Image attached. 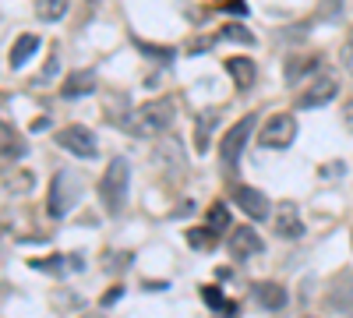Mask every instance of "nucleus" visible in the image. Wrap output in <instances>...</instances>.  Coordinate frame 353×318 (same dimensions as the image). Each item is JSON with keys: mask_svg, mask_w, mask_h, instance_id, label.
<instances>
[{"mask_svg": "<svg viewBox=\"0 0 353 318\" xmlns=\"http://www.w3.org/2000/svg\"><path fill=\"white\" fill-rule=\"evenodd\" d=\"M173 117H176V103L173 99H149V103H141L138 110H131V117H128L124 128L134 138H156V135L173 128Z\"/></svg>", "mask_w": 353, "mask_h": 318, "instance_id": "f257e3e1", "label": "nucleus"}, {"mask_svg": "<svg viewBox=\"0 0 353 318\" xmlns=\"http://www.w3.org/2000/svg\"><path fill=\"white\" fill-rule=\"evenodd\" d=\"M128 191H131V166L124 156L110 159L103 181H99V198H103V209L106 212H124L128 206Z\"/></svg>", "mask_w": 353, "mask_h": 318, "instance_id": "f03ea898", "label": "nucleus"}, {"mask_svg": "<svg viewBox=\"0 0 353 318\" xmlns=\"http://www.w3.org/2000/svg\"><path fill=\"white\" fill-rule=\"evenodd\" d=\"M78 195H81V177H78V173L57 170L53 173V184H50V216L53 219H64L74 209Z\"/></svg>", "mask_w": 353, "mask_h": 318, "instance_id": "7ed1b4c3", "label": "nucleus"}, {"mask_svg": "<svg viewBox=\"0 0 353 318\" xmlns=\"http://www.w3.org/2000/svg\"><path fill=\"white\" fill-rule=\"evenodd\" d=\"M293 138H297V121H293V113H276L261 124L258 131V146L261 149H286L293 146Z\"/></svg>", "mask_w": 353, "mask_h": 318, "instance_id": "20e7f679", "label": "nucleus"}, {"mask_svg": "<svg viewBox=\"0 0 353 318\" xmlns=\"http://www.w3.org/2000/svg\"><path fill=\"white\" fill-rule=\"evenodd\" d=\"M57 146L71 156H78V159H96L99 156V141L85 124H71L64 131H57Z\"/></svg>", "mask_w": 353, "mask_h": 318, "instance_id": "39448f33", "label": "nucleus"}, {"mask_svg": "<svg viewBox=\"0 0 353 318\" xmlns=\"http://www.w3.org/2000/svg\"><path fill=\"white\" fill-rule=\"evenodd\" d=\"M254 124H258L254 113H248V117H241L237 124H233V128L223 135V146H219L223 166H237V159H241V152H244V146H248V138H251Z\"/></svg>", "mask_w": 353, "mask_h": 318, "instance_id": "423d86ee", "label": "nucleus"}, {"mask_svg": "<svg viewBox=\"0 0 353 318\" xmlns=\"http://www.w3.org/2000/svg\"><path fill=\"white\" fill-rule=\"evenodd\" d=\"M226 248H230L233 258H254V255L265 251L261 237L254 234V226H233L230 237H226Z\"/></svg>", "mask_w": 353, "mask_h": 318, "instance_id": "0eeeda50", "label": "nucleus"}, {"mask_svg": "<svg viewBox=\"0 0 353 318\" xmlns=\"http://www.w3.org/2000/svg\"><path fill=\"white\" fill-rule=\"evenodd\" d=\"M339 96V81L336 78H318L314 85H307L304 96L297 99L301 110H321V106H329L332 99Z\"/></svg>", "mask_w": 353, "mask_h": 318, "instance_id": "6e6552de", "label": "nucleus"}, {"mask_svg": "<svg viewBox=\"0 0 353 318\" xmlns=\"http://www.w3.org/2000/svg\"><path fill=\"white\" fill-rule=\"evenodd\" d=\"M233 206L244 209L254 223H261V219H269V216H272L269 198H265L258 188H237V191H233Z\"/></svg>", "mask_w": 353, "mask_h": 318, "instance_id": "1a4fd4ad", "label": "nucleus"}, {"mask_svg": "<svg viewBox=\"0 0 353 318\" xmlns=\"http://www.w3.org/2000/svg\"><path fill=\"white\" fill-rule=\"evenodd\" d=\"M96 92V71H71L61 85V99H81V96H92Z\"/></svg>", "mask_w": 353, "mask_h": 318, "instance_id": "9d476101", "label": "nucleus"}, {"mask_svg": "<svg viewBox=\"0 0 353 318\" xmlns=\"http://www.w3.org/2000/svg\"><path fill=\"white\" fill-rule=\"evenodd\" d=\"M276 234H279V237H286V241L304 237V223H301L297 206H293V201H286V206L279 209V216H276Z\"/></svg>", "mask_w": 353, "mask_h": 318, "instance_id": "9b49d317", "label": "nucleus"}, {"mask_svg": "<svg viewBox=\"0 0 353 318\" xmlns=\"http://www.w3.org/2000/svg\"><path fill=\"white\" fill-rule=\"evenodd\" d=\"M226 74H230L233 85L244 92V89H251V85H254L258 68H254V61H248V57H230V61H226Z\"/></svg>", "mask_w": 353, "mask_h": 318, "instance_id": "f8f14e48", "label": "nucleus"}, {"mask_svg": "<svg viewBox=\"0 0 353 318\" xmlns=\"http://www.w3.org/2000/svg\"><path fill=\"white\" fill-rule=\"evenodd\" d=\"M39 46H43V39H39V36H32V32L18 36V39H14V46H11V57H8L11 68H25V64L39 53Z\"/></svg>", "mask_w": 353, "mask_h": 318, "instance_id": "ddd939ff", "label": "nucleus"}, {"mask_svg": "<svg viewBox=\"0 0 353 318\" xmlns=\"http://www.w3.org/2000/svg\"><path fill=\"white\" fill-rule=\"evenodd\" d=\"M254 301L261 304V308H269V311H279V308H286V290L279 283H254Z\"/></svg>", "mask_w": 353, "mask_h": 318, "instance_id": "4468645a", "label": "nucleus"}, {"mask_svg": "<svg viewBox=\"0 0 353 318\" xmlns=\"http://www.w3.org/2000/svg\"><path fill=\"white\" fill-rule=\"evenodd\" d=\"M219 117V110H205L201 117H198V128H194V146H198V152H205L209 149V135H212V121Z\"/></svg>", "mask_w": 353, "mask_h": 318, "instance_id": "2eb2a0df", "label": "nucleus"}, {"mask_svg": "<svg viewBox=\"0 0 353 318\" xmlns=\"http://www.w3.org/2000/svg\"><path fill=\"white\" fill-rule=\"evenodd\" d=\"M36 14L43 21H61L68 14V0H36Z\"/></svg>", "mask_w": 353, "mask_h": 318, "instance_id": "dca6fc26", "label": "nucleus"}, {"mask_svg": "<svg viewBox=\"0 0 353 318\" xmlns=\"http://www.w3.org/2000/svg\"><path fill=\"white\" fill-rule=\"evenodd\" d=\"M0 156H8V159H18L21 156V138L8 124H0Z\"/></svg>", "mask_w": 353, "mask_h": 318, "instance_id": "f3484780", "label": "nucleus"}, {"mask_svg": "<svg viewBox=\"0 0 353 318\" xmlns=\"http://www.w3.org/2000/svg\"><path fill=\"white\" fill-rule=\"evenodd\" d=\"M188 244L194 251H212L219 241H216V230L212 226H201V230H191V234H188Z\"/></svg>", "mask_w": 353, "mask_h": 318, "instance_id": "a211bd4d", "label": "nucleus"}, {"mask_svg": "<svg viewBox=\"0 0 353 318\" xmlns=\"http://www.w3.org/2000/svg\"><path fill=\"white\" fill-rule=\"evenodd\" d=\"M219 39H226V43H241V46H251V43H254V32H248V28H244V25H237V21H230V25H223Z\"/></svg>", "mask_w": 353, "mask_h": 318, "instance_id": "6ab92c4d", "label": "nucleus"}, {"mask_svg": "<svg viewBox=\"0 0 353 318\" xmlns=\"http://www.w3.org/2000/svg\"><path fill=\"white\" fill-rule=\"evenodd\" d=\"M343 279H346V286L336 283V297H329L332 308H350V304H353V272H346Z\"/></svg>", "mask_w": 353, "mask_h": 318, "instance_id": "aec40b11", "label": "nucleus"}, {"mask_svg": "<svg viewBox=\"0 0 353 318\" xmlns=\"http://www.w3.org/2000/svg\"><path fill=\"white\" fill-rule=\"evenodd\" d=\"M209 226L216 230V234H223V230L230 226V209L223 206V201H216V206L209 209Z\"/></svg>", "mask_w": 353, "mask_h": 318, "instance_id": "412c9836", "label": "nucleus"}, {"mask_svg": "<svg viewBox=\"0 0 353 318\" xmlns=\"http://www.w3.org/2000/svg\"><path fill=\"white\" fill-rule=\"evenodd\" d=\"M28 266H36L39 272H57V276H61V272H64V258H61V255H53V258H36V262H28Z\"/></svg>", "mask_w": 353, "mask_h": 318, "instance_id": "4be33fe9", "label": "nucleus"}, {"mask_svg": "<svg viewBox=\"0 0 353 318\" xmlns=\"http://www.w3.org/2000/svg\"><path fill=\"white\" fill-rule=\"evenodd\" d=\"M314 64H318V57H311V61H293V64H290V71H286V81H297L301 74L314 71Z\"/></svg>", "mask_w": 353, "mask_h": 318, "instance_id": "5701e85b", "label": "nucleus"}, {"mask_svg": "<svg viewBox=\"0 0 353 318\" xmlns=\"http://www.w3.org/2000/svg\"><path fill=\"white\" fill-rule=\"evenodd\" d=\"M201 301L209 308H226V297H223L219 286H201Z\"/></svg>", "mask_w": 353, "mask_h": 318, "instance_id": "b1692460", "label": "nucleus"}, {"mask_svg": "<svg viewBox=\"0 0 353 318\" xmlns=\"http://www.w3.org/2000/svg\"><path fill=\"white\" fill-rule=\"evenodd\" d=\"M216 8H223V11L233 14V18H244V14H248V4H244V0H216Z\"/></svg>", "mask_w": 353, "mask_h": 318, "instance_id": "393cba45", "label": "nucleus"}, {"mask_svg": "<svg viewBox=\"0 0 353 318\" xmlns=\"http://www.w3.org/2000/svg\"><path fill=\"white\" fill-rule=\"evenodd\" d=\"M339 61H343V68H346V74H353V39L339 50Z\"/></svg>", "mask_w": 353, "mask_h": 318, "instance_id": "a878e982", "label": "nucleus"}, {"mask_svg": "<svg viewBox=\"0 0 353 318\" xmlns=\"http://www.w3.org/2000/svg\"><path fill=\"white\" fill-rule=\"evenodd\" d=\"M57 68H61V61H57V53H53V57H50V64H46V71H43V74H39V81H50V78H53V71H57Z\"/></svg>", "mask_w": 353, "mask_h": 318, "instance_id": "bb28decb", "label": "nucleus"}, {"mask_svg": "<svg viewBox=\"0 0 353 318\" xmlns=\"http://www.w3.org/2000/svg\"><path fill=\"white\" fill-rule=\"evenodd\" d=\"M121 294H124L121 286H110V290L103 294V304H117V301H121Z\"/></svg>", "mask_w": 353, "mask_h": 318, "instance_id": "cd10ccee", "label": "nucleus"}, {"mask_svg": "<svg viewBox=\"0 0 353 318\" xmlns=\"http://www.w3.org/2000/svg\"><path fill=\"white\" fill-rule=\"evenodd\" d=\"M346 121H350V128H353V106L346 110Z\"/></svg>", "mask_w": 353, "mask_h": 318, "instance_id": "c85d7f7f", "label": "nucleus"}, {"mask_svg": "<svg viewBox=\"0 0 353 318\" xmlns=\"http://www.w3.org/2000/svg\"><path fill=\"white\" fill-rule=\"evenodd\" d=\"M4 106H8V96H4V92H0V110H4Z\"/></svg>", "mask_w": 353, "mask_h": 318, "instance_id": "c756f323", "label": "nucleus"}, {"mask_svg": "<svg viewBox=\"0 0 353 318\" xmlns=\"http://www.w3.org/2000/svg\"><path fill=\"white\" fill-rule=\"evenodd\" d=\"M81 318H103V315H81Z\"/></svg>", "mask_w": 353, "mask_h": 318, "instance_id": "7c9ffc66", "label": "nucleus"}, {"mask_svg": "<svg viewBox=\"0 0 353 318\" xmlns=\"http://www.w3.org/2000/svg\"><path fill=\"white\" fill-rule=\"evenodd\" d=\"M88 4H99V0H88Z\"/></svg>", "mask_w": 353, "mask_h": 318, "instance_id": "2f4dec72", "label": "nucleus"}]
</instances>
